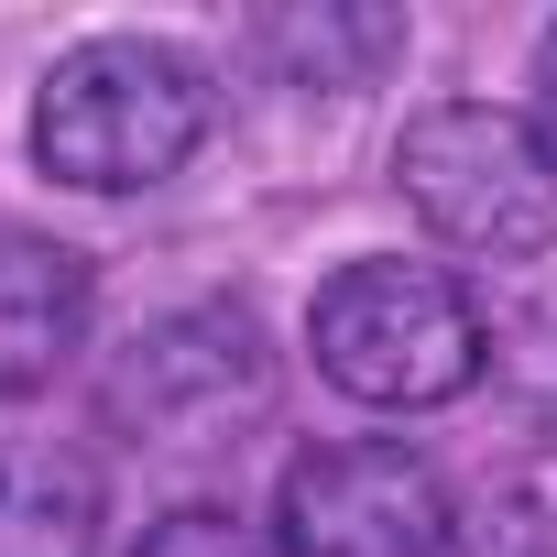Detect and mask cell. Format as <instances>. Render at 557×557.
I'll return each mask as SVG.
<instances>
[{
    "instance_id": "6da1fadb",
    "label": "cell",
    "mask_w": 557,
    "mask_h": 557,
    "mask_svg": "<svg viewBox=\"0 0 557 557\" xmlns=\"http://www.w3.org/2000/svg\"><path fill=\"white\" fill-rule=\"evenodd\" d=\"M208 132V77L153 45V34H99L77 55L45 66V99H34V153L45 175L88 186V197H132V186H164Z\"/></svg>"
},
{
    "instance_id": "7a4b0ae2",
    "label": "cell",
    "mask_w": 557,
    "mask_h": 557,
    "mask_svg": "<svg viewBox=\"0 0 557 557\" xmlns=\"http://www.w3.org/2000/svg\"><path fill=\"white\" fill-rule=\"evenodd\" d=\"M307 350L350 405L416 416V405H448L481 383V307L437 262H350L307 307Z\"/></svg>"
},
{
    "instance_id": "3957f363",
    "label": "cell",
    "mask_w": 557,
    "mask_h": 557,
    "mask_svg": "<svg viewBox=\"0 0 557 557\" xmlns=\"http://www.w3.org/2000/svg\"><path fill=\"white\" fill-rule=\"evenodd\" d=\"M394 186H405V208H416L448 251H470V262H524V251H546V230H557V164H546L535 121H524V110H492V99H437V110H416L405 143H394Z\"/></svg>"
},
{
    "instance_id": "277c9868",
    "label": "cell",
    "mask_w": 557,
    "mask_h": 557,
    "mask_svg": "<svg viewBox=\"0 0 557 557\" xmlns=\"http://www.w3.org/2000/svg\"><path fill=\"white\" fill-rule=\"evenodd\" d=\"M448 481L405 437H339L285 470V557H437Z\"/></svg>"
},
{
    "instance_id": "5b68a950",
    "label": "cell",
    "mask_w": 557,
    "mask_h": 557,
    "mask_svg": "<svg viewBox=\"0 0 557 557\" xmlns=\"http://www.w3.org/2000/svg\"><path fill=\"white\" fill-rule=\"evenodd\" d=\"M262 405H273V361H262V329H251L240 307H186V318H164L153 339H132L121 416H143L153 437L219 448V437L251 426Z\"/></svg>"
},
{
    "instance_id": "8992f818",
    "label": "cell",
    "mask_w": 557,
    "mask_h": 557,
    "mask_svg": "<svg viewBox=\"0 0 557 557\" xmlns=\"http://www.w3.org/2000/svg\"><path fill=\"white\" fill-rule=\"evenodd\" d=\"M88 339V262L66 240L0 230V394H45Z\"/></svg>"
},
{
    "instance_id": "52a82bcc",
    "label": "cell",
    "mask_w": 557,
    "mask_h": 557,
    "mask_svg": "<svg viewBox=\"0 0 557 557\" xmlns=\"http://www.w3.org/2000/svg\"><path fill=\"white\" fill-rule=\"evenodd\" d=\"M132 557H285V546H273L251 513H230V503H175Z\"/></svg>"
},
{
    "instance_id": "ba28073f",
    "label": "cell",
    "mask_w": 557,
    "mask_h": 557,
    "mask_svg": "<svg viewBox=\"0 0 557 557\" xmlns=\"http://www.w3.org/2000/svg\"><path fill=\"white\" fill-rule=\"evenodd\" d=\"M535 143H546V164H557V34H546V55H535Z\"/></svg>"
}]
</instances>
